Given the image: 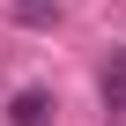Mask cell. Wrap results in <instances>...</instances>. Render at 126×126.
Masks as SVG:
<instances>
[{
	"mask_svg": "<svg viewBox=\"0 0 126 126\" xmlns=\"http://www.w3.org/2000/svg\"><path fill=\"white\" fill-rule=\"evenodd\" d=\"M45 119H52V89H22L8 104V126H45Z\"/></svg>",
	"mask_w": 126,
	"mask_h": 126,
	"instance_id": "1",
	"label": "cell"
},
{
	"mask_svg": "<svg viewBox=\"0 0 126 126\" xmlns=\"http://www.w3.org/2000/svg\"><path fill=\"white\" fill-rule=\"evenodd\" d=\"M8 15H15L22 30H52V22H59V0H8Z\"/></svg>",
	"mask_w": 126,
	"mask_h": 126,
	"instance_id": "2",
	"label": "cell"
}]
</instances>
